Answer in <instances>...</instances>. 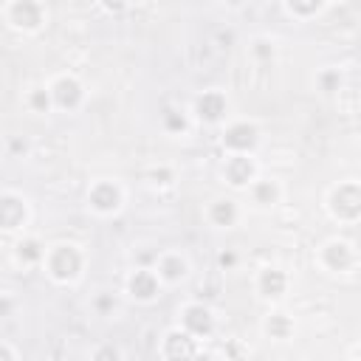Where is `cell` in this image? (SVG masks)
<instances>
[{
    "instance_id": "obj_1",
    "label": "cell",
    "mask_w": 361,
    "mask_h": 361,
    "mask_svg": "<svg viewBox=\"0 0 361 361\" xmlns=\"http://www.w3.org/2000/svg\"><path fill=\"white\" fill-rule=\"evenodd\" d=\"M85 271V254L76 243H56L45 254V274L56 285H71Z\"/></svg>"
},
{
    "instance_id": "obj_2",
    "label": "cell",
    "mask_w": 361,
    "mask_h": 361,
    "mask_svg": "<svg viewBox=\"0 0 361 361\" xmlns=\"http://www.w3.org/2000/svg\"><path fill=\"white\" fill-rule=\"evenodd\" d=\"M327 214L336 223H358L361 220V183L358 180H341L327 192Z\"/></svg>"
},
{
    "instance_id": "obj_3",
    "label": "cell",
    "mask_w": 361,
    "mask_h": 361,
    "mask_svg": "<svg viewBox=\"0 0 361 361\" xmlns=\"http://www.w3.org/2000/svg\"><path fill=\"white\" fill-rule=\"evenodd\" d=\"M316 262L327 274H347L355 265V245L350 240H344V237H330V240H324L319 245Z\"/></svg>"
},
{
    "instance_id": "obj_4",
    "label": "cell",
    "mask_w": 361,
    "mask_h": 361,
    "mask_svg": "<svg viewBox=\"0 0 361 361\" xmlns=\"http://www.w3.org/2000/svg\"><path fill=\"white\" fill-rule=\"evenodd\" d=\"M124 206V189L110 180V178H102V180H93L90 189H87V209L99 217H113L118 214Z\"/></svg>"
},
{
    "instance_id": "obj_5",
    "label": "cell",
    "mask_w": 361,
    "mask_h": 361,
    "mask_svg": "<svg viewBox=\"0 0 361 361\" xmlns=\"http://www.w3.org/2000/svg\"><path fill=\"white\" fill-rule=\"evenodd\" d=\"M6 23L20 34H37L45 25V6L39 0H11L6 6Z\"/></svg>"
},
{
    "instance_id": "obj_6",
    "label": "cell",
    "mask_w": 361,
    "mask_h": 361,
    "mask_svg": "<svg viewBox=\"0 0 361 361\" xmlns=\"http://www.w3.org/2000/svg\"><path fill=\"white\" fill-rule=\"evenodd\" d=\"M259 138H262V133H259L257 121L237 118V121L226 124V130L220 135V144H223L226 152H251L254 155V149L259 147Z\"/></svg>"
},
{
    "instance_id": "obj_7",
    "label": "cell",
    "mask_w": 361,
    "mask_h": 361,
    "mask_svg": "<svg viewBox=\"0 0 361 361\" xmlns=\"http://www.w3.org/2000/svg\"><path fill=\"white\" fill-rule=\"evenodd\" d=\"M223 178L231 189H251V183L259 178V166L251 152H228L223 161Z\"/></svg>"
},
{
    "instance_id": "obj_8",
    "label": "cell",
    "mask_w": 361,
    "mask_h": 361,
    "mask_svg": "<svg viewBox=\"0 0 361 361\" xmlns=\"http://www.w3.org/2000/svg\"><path fill=\"white\" fill-rule=\"evenodd\" d=\"M48 87H51L54 104H56L59 110H65V113L79 110L82 102H85V85H82L73 73H59Z\"/></svg>"
},
{
    "instance_id": "obj_9",
    "label": "cell",
    "mask_w": 361,
    "mask_h": 361,
    "mask_svg": "<svg viewBox=\"0 0 361 361\" xmlns=\"http://www.w3.org/2000/svg\"><path fill=\"white\" fill-rule=\"evenodd\" d=\"M192 113H195V118L203 121V124H220V121L226 118V113H228V96H226L223 90H217V87L203 90V93L195 96Z\"/></svg>"
},
{
    "instance_id": "obj_10",
    "label": "cell",
    "mask_w": 361,
    "mask_h": 361,
    "mask_svg": "<svg viewBox=\"0 0 361 361\" xmlns=\"http://www.w3.org/2000/svg\"><path fill=\"white\" fill-rule=\"evenodd\" d=\"M31 217V209H28V200L17 192H3L0 195V226L6 234H14L20 228H25Z\"/></svg>"
},
{
    "instance_id": "obj_11",
    "label": "cell",
    "mask_w": 361,
    "mask_h": 361,
    "mask_svg": "<svg viewBox=\"0 0 361 361\" xmlns=\"http://www.w3.org/2000/svg\"><path fill=\"white\" fill-rule=\"evenodd\" d=\"M290 288V276L279 268V265H265L257 271V279H254V290L265 299V302H279L285 299Z\"/></svg>"
},
{
    "instance_id": "obj_12",
    "label": "cell",
    "mask_w": 361,
    "mask_h": 361,
    "mask_svg": "<svg viewBox=\"0 0 361 361\" xmlns=\"http://www.w3.org/2000/svg\"><path fill=\"white\" fill-rule=\"evenodd\" d=\"M180 327L189 330L195 338H209L214 333V313L203 302H189L180 307Z\"/></svg>"
},
{
    "instance_id": "obj_13",
    "label": "cell",
    "mask_w": 361,
    "mask_h": 361,
    "mask_svg": "<svg viewBox=\"0 0 361 361\" xmlns=\"http://www.w3.org/2000/svg\"><path fill=\"white\" fill-rule=\"evenodd\" d=\"M161 276L155 268H138L127 276V293L135 302H155L161 296Z\"/></svg>"
},
{
    "instance_id": "obj_14",
    "label": "cell",
    "mask_w": 361,
    "mask_h": 361,
    "mask_svg": "<svg viewBox=\"0 0 361 361\" xmlns=\"http://www.w3.org/2000/svg\"><path fill=\"white\" fill-rule=\"evenodd\" d=\"M197 341H200V338H195L189 330L175 327V330H169V333L161 338V355H164V358H195V355H200Z\"/></svg>"
},
{
    "instance_id": "obj_15",
    "label": "cell",
    "mask_w": 361,
    "mask_h": 361,
    "mask_svg": "<svg viewBox=\"0 0 361 361\" xmlns=\"http://www.w3.org/2000/svg\"><path fill=\"white\" fill-rule=\"evenodd\" d=\"M155 271H158L164 285H178V282H183L189 276V259L180 251H166V254L158 257Z\"/></svg>"
},
{
    "instance_id": "obj_16",
    "label": "cell",
    "mask_w": 361,
    "mask_h": 361,
    "mask_svg": "<svg viewBox=\"0 0 361 361\" xmlns=\"http://www.w3.org/2000/svg\"><path fill=\"white\" fill-rule=\"evenodd\" d=\"M206 220L214 226V228H231L237 226L240 220V206L234 197H217L206 206Z\"/></svg>"
},
{
    "instance_id": "obj_17",
    "label": "cell",
    "mask_w": 361,
    "mask_h": 361,
    "mask_svg": "<svg viewBox=\"0 0 361 361\" xmlns=\"http://www.w3.org/2000/svg\"><path fill=\"white\" fill-rule=\"evenodd\" d=\"M251 197H254L257 206L271 209V206H276V203L282 200V186H279V180H274V178H257V180L251 183Z\"/></svg>"
},
{
    "instance_id": "obj_18",
    "label": "cell",
    "mask_w": 361,
    "mask_h": 361,
    "mask_svg": "<svg viewBox=\"0 0 361 361\" xmlns=\"http://www.w3.org/2000/svg\"><path fill=\"white\" fill-rule=\"evenodd\" d=\"M293 330H296L293 319H290L288 313H282V310L268 313L265 322H262V333H265L268 338H274V341H288V338L293 336Z\"/></svg>"
},
{
    "instance_id": "obj_19",
    "label": "cell",
    "mask_w": 361,
    "mask_h": 361,
    "mask_svg": "<svg viewBox=\"0 0 361 361\" xmlns=\"http://www.w3.org/2000/svg\"><path fill=\"white\" fill-rule=\"evenodd\" d=\"M45 254H48V248L37 237H20L14 245V257L20 265H39V262H45Z\"/></svg>"
},
{
    "instance_id": "obj_20",
    "label": "cell",
    "mask_w": 361,
    "mask_h": 361,
    "mask_svg": "<svg viewBox=\"0 0 361 361\" xmlns=\"http://www.w3.org/2000/svg\"><path fill=\"white\" fill-rule=\"evenodd\" d=\"M327 6V0H285V11L296 20H313L316 14H322Z\"/></svg>"
},
{
    "instance_id": "obj_21",
    "label": "cell",
    "mask_w": 361,
    "mask_h": 361,
    "mask_svg": "<svg viewBox=\"0 0 361 361\" xmlns=\"http://www.w3.org/2000/svg\"><path fill=\"white\" fill-rule=\"evenodd\" d=\"M25 107L31 110V113H37V116H45V113H51L56 104H54V96H51V87H31L28 93H25Z\"/></svg>"
},
{
    "instance_id": "obj_22",
    "label": "cell",
    "mask_w": 361,
    "mask_h": 361,
    "mask_svg": "<svg viewBox=\"0 0 361 361\" xmlns=\"http://www.w3.org/2000/svg\"><path fill=\"white\" fill-rule=\"evenodd\" d=\"M161 124H164V130L166 133H172V135H183L186 130H189V118H186V113H180V110H164V116H161Z\"/></svg>"
},
{
    "instance_id": "obj_23",
    "label": "cell",
    "mask_w": 361,
    "mask_h": 361,
    "mask_svg": "<svg viewBox=\"0 0 361 361\" xmlns=\"http://www.w3.org/2000/svg\"><path fill=\"white\" fill-rule=\"evenodd\" d=\"M147 178H149L152 186H169V183L175 180V169L166 166V164H161V166H152V169L147 172Z\"/></svg>"
},
{
    "instance_id": "obj_24",
    "label": "cell",
    "mask_w": 361,
    "mask_h": 361,
    "mask_svg": "<svg viewBox=\"0 0 361 361\" xmlns=\"http://www.w3.org/2000/svg\"><path fill=\"white\" fill-rule=\"evenodd\" d=\"M274 54H276L274 42H268V39H262V37L251 42V56H254V59H259V62H271Z\"/></svg>"
},
{
    "instance_id": "obj_25",
    "label": "cell",
    "mask_w": 361,
    "mask_h": 361,
    "mask_svg": "<svg viewBox=\"0 0 361 361\" xmlns=\"http://www.w3.org/2000/svg\"><path fill=\"white\" fill-rule=\"evenodd\" d=\"M217 265H220L223 271H231V268L237 265V254H234L231 248H226V251H220V254H217Z\"/></svg>"
},
{
    "instance_id": "obj_26",
    "label": "cell",
    "mask_w": 361,
    "mask_h": 361,
    "mask_svg": "<svg viewBox=\"0 0 361 361\" xmlns=\"http://www.w3.org/2000/svg\"><path fill=\"white\" fill-rule=\"evenodd\" d=\"M102 3V8L107 11V14H121V11H127V6H130V0H99Z\"/></svg>"
},
{
    "instance_id": "obj_27",
    "label": "cell",
    "mask_w": 361,
    "mask_h": 361,
    "mask_svg": "<svg viewBox=\"0 0 361 361\" xmlns=\"http://www.w3.org/2000/svg\"><path fill=\"white\" fill-rule=\"evenodd\" d=\"M0 361H20V353L11 344H0Z\"/></svg>"
},
{
    "instance_id": "obj_28",
    "label": "cell",
    "mask_w": 361,
    "mask_h": 361,
    "mask_svg": "<svg viewBox=\"0 0 361 361\" xmlns=\"http://www.w3.org/2000/svg\"><path fill=\"white\" fill-rule=\"evenodd\" d=\"M93 358H121V353H118L116 347H99V350L93 353Z\"/></svg>"
},
{
    "instance_id": "obj_29",
    "label": "cell",
    "mask_w": 361,
    "mask_h": 361,
    "mask_svg": "<svg viewBox=\"0 0 361 361\" xmlns=\"http://www.w3.org/2000/svg\"><path fill=\"white\" fill-rule=\"evenodd\" d=\"M107 307H110V299H107V296H102V299H99V310H107Z\"/></svg>"
},
{
    "instance_id": "obj_30",
    "label": "cell",
    "mask_w": 361,
    "mask_h": 361,
    "mask_svg": "<svg viewBox=\"0 0 361 361\" xmlns=\"http://www.w3.org/2000/svg\"><path fill=\"white\" fill-rule=\"evenodd\" d=\"M223 3H226V6H231V8H240L245 0H223Z\"/></svg>"
},
{
    "instance_id": "obj_31",
    "label": "cell",
    "mask_w": 361,
    "mask_h": 361,
    "mask_svg": "<svg viewBox=\"0 0 361 361\" xmlns=\"http://www.w3.org/2000/svg\"><path fill=\"white\" fill-rule=\"evenodd\" d=\"M350 355H353V358H361V344H358V347H353V353H350Z\"/></svg>"
},
{
    "instance_id": "obj_32",
    "label": "cell",
    "mask_w": 361,
    "mask_h": 361,
    "mask_svg": "<svg viewBox=\"0 0 361 361\" xmlns=\"http://www.w3.org/2000/svg\"><path fill=\"white\" fill-rule=\"evenodd\" d=\"M327 3H344V0H327Z\"/></svg>"
}]
</instances>
